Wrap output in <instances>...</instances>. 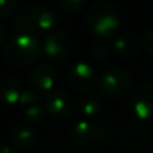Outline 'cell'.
<instances>
[{
	"label": "cell",
	"instance_id": "obj_1",
	"mask_svg": "<svg viewBox=\"0 0 153 153\" xmlns=\"http://www.w3.org/2000/svg\"><path fill=\"white\" fill-rule=\"evenodd\" d=\"M86 24L89 30L100 38H109L118 31L121 26L120 12L111 3L97 1L86 13Z\"/></svg>",
	"mask_w": 153,
	"mask_h": 153
},
{
	"label": "cell",
	"instance_id": "obj_2",
	"mask_svg": "<svg viewBox=\"0 0 153 153\" xmlns=\"http://www.w3.org/2000/svg\"><path fill=\"white\" fill-rule=\"evenodd\" d=\"M42 45L35 35L18 34L4 46V56L13 66H28L38 61Z\"/></svg>",
	"mask_w": 153,
	"mask_h": 153
},
{
	"label": "cell",
	"instance_id": "obj_3",
	"mask_svg": "<svg viewBox=\"0 0 153 153\" xmlns=\"http://www.w3.org/2000/svg\"><path fill=\"white\" fill-rule=\"evenodd\" d=\"M133 85V78L124 69H110L105 71L100 79V90L103 95L120 98L129 93Z\"/></svg>",
	"mask_w": 153,
	"mask_h": 153
},
{
	"label": "cell",
	"instance_id": "obj_4",
	"mask_svg": "<svg viewBox=\"0 0 153 153\" xmlns=\"http://www.w3.org/2000/svg\"><path fill=\"white\" fill-rule=\"evenodd\" d=\"M70 136L76 144L103 141L111 136V125L106 121H78L71 128Z\"/></svg>",
	"mask_w": 153,
	"mask_h": 153
},
{
	"label": "cell",
	"instance_id": "obj_5",
	"mask_svg": "<svg viewBox=\"0 0 153 153\" xmlns=\"http://www.w3.org/2000/svg\"><path fill=\"white\" fill-rule=\"evenodd\" d=\"M45 108L48 114L58 120H69L74 114L75 102L73 97L65 90H54L47 94Z\"/></svg>",
	"mask_w": 153,
	"mask_h": 153
},
{
	"label": "cell",
	"instance_id": "obj_6",
	"mask_svg": "<svg viewBox=\"0 0 153 153\" xmlns=\"http://www.w3.org/2000/svg\"><path fill=\"white\" fill-rule=\"evenodd\" d=\"M132 109L143 121L153 122V79L143 83L132 95Z\"/></svg>",
	"mask_w": 153,
	"mask_h": 153
},
{
	"label": "cell",
	"instance_id": "obj_7",
	"mask_svg": "<svg viewBox=\"0 0 153 153\" xmlns=\"http://www.w3.org/2000/svg\"><path fill=\"white\" fill-rule=\"evenodd\" d=\"M67 81H69L70 86L75 89L76 91L87 93L97 83V73L89 63L76 62L69 67Z\"/></svg>",
	"mask_w": 153,
	"mask_h": 153
},
{
	"label": "cell",
	"instance_id": "obj_8",
	"mask_svg": "<svg viewBox=\"0 0 153 153\" xmlns=\"http://www.w3.org/2000/svg\"><path fill=\"white\" fill-rule=\"evenodd\" d=\"M42 50L48 58L55 61H65L69 58L71 43L63 31H53L46 36L45 42L42 43Z\"/></svg>",
	"mask_w": 153,
	"mask_h": 153
},
{
	"label": "cell",
	"instance_id": "obj_9",
	"mask_svg": "<svg viewBox=\"0 0 153 153\" xmlns=\"http://www.w3.org/2000/svg\"><path fill=\"white\" fill-rule=\"evenodd\" d=\"M55 69L53 65L39 63L32 69L30 74V85L36 91H50L55 85Z\"/></svg>",
	"mask_w": 153,
	"mask_h": 153
},
{
	"label": "cell",
	"instance_id": "obj_10",
	"mask_svg": "<svg viewBox=\"0 0 153 153\" xmlns=\"http://www.w3.org/2000/svg\"><path fill=\"white\" fill-rule=\"evenodd\" d=\"M143 47V40L133 32H122L114 39L113 50L122 58H130L138 54Z\"/></svg>",
	"mask_w": 153,
	"mask_h": 153
},
{
	"label": "cell",
	"instance_id": "obj_11",
	"mask_svg": "<svg viewBox=\"0 0 153 153\" xmlns=\"http://www.w3.org/2000/svg\"><path fill=\"white\" fill-rule=\"evenodd\" d=\"M39 141V133L31 125H18L11 132V143L19 149H30Z\"/></svg>",
	"mask_w": 153,
	"mask_h": 153
},
{
	"label": "cell",
	"instance_id": "obj_12",
	"mask_svg": "<svg viewBox=\"0 0 153 153\" xmlns=\"http://www.w3.org/2000/svg\"><path fill=\"white\" fill-rule=\"evenodd\" d=\"M31 12L38 32L53 30L54 24H55V13L48 5L43 4V3H35L31 5Z\"/></svg>",
	"mask_w": 153,
	"mask_h": 153
},
{
	"label": "cell",
	"instance_id": "obj_13",
	"mask_svg": "<svg viewBox=\"0 0 153 153\" xmlns=\"http://www.w3.org/2000/svg\"><path fill=\"white\" fill-rule=\"evenodd\" d=\"M23 93L22 83L16 78H4L0 81V100L7 105H18Z\"/></svg>",
	"mask_w": 153,
	"mask_h": 153
},
{
	"label": "cell",
	"instance_id": "obj_14",
	"mask_svg": "<svg viewBox=\"0 0 153 153\" xmlns=\"http://www.w3.org/2000/svg\"><path fill=\"white\" fill-rule=\"evenodd\" d=\"M13 28H15V31L18 34H28V35L38 34L34 19H32L31 5H22L16 11L15 16H13Z\"/></svg>",
	"mask_w": 153,
	"mask_h": 153
},
{
	"label": "cell",
	"instance_id": "obj_15",
	"mask_svg": "<svg viewBox=\"0 0 153 153\" xmlns=\"http://www.w3.org/2000/svg\"><path fill=\"white\" fill-rule=\"evenodd\" d=\"M78 110L86 117H94L102 110V98L94 93H85L78 100Z\"/></svg>",
	"mask_w": 153,
	"mask_h": 153
},
{
	"label": "cell",
	"instance_id": "obj_16",
	"mask_svg": "<svg viewBox=\"0 0 153 153\" xmlns=\"http://www.w3.org/2000/svg\"><path fill=\"white\" fill-rule=\"evenodd\" d=\"M58 4L63 12L69 15H76L86 5V0H58Z\"/></svg>",
	"mask_w": 153,
	"mask_h": 153
},
{
	"label": "cell",
	"instance_id": "obj_17",
	"mask_svg": "<svg viewBox=\"0 0 153 153\" xmlns=\"http://www.w3.org/2000/svg\"><path fill=\"white\" fill-rule=\"evenodd\" d=\"M109 51H110V47L106 42L103 40H97L91 45L90 47V53H91V56L97 61H103L105 58L109 56Z\"/></svg>",
	"mask_w": 153,
	"mask_h": 153
},
{
	"label": "cell",
	"instance_id": "obj_18",
	"mask_svg": "<svg viewBox=\"0 0 153 153\" xmlns=\"http://www.w3.org/2000/svg\"><path fill=\"white\" fill-rule=\"evenodd\" d=\"M45 111H46V108L38 102L31 106L24 108V116H26V118L30 120V121H39V120L43 118Z\"/></svg>",
	"mask_w": 153,
	"mask_h": 153
},
{
	"label": "cell",
	"instance_id": "obj_19",
	"mask_svg": "<svg viewBox=\"0 0 153 153\" xmlns=\"http://www.w3.org/2000/svg\"><path fill=\"white\" fill-rule=\"evenodd\" d=\"M39 102V94H38L36 90L34 89H23V93L20 95V101H19V105L22 108H27V106H31L34 103Z\"/></svg>",
	"mask_w": 153,
	"mask_h": 153
},
{
	"label": "cell",
	"instance_id": "obj_20",
	"mask_svg": "<svg viewBox=\"0 0 153 153\" xmlns=\"http://www.w3.org/2000/svg\"><path fill=\"white\" fill-rule=\"evenodd\" d=\"M16 8V0H0V19L10 16Z\"/></svg>",
	"mask_w": 153,
	"mask_h": 153
},
{
	"label": "cell",
	"instance_id": "obj_21",
	"mask_svg": "<svg viewBox=\"0 0 153 153\" xmlns=\"http://www.w3.org/2000/svg\"><path fill=\"white\" fill-rule=\"evenodd\" d=\"M143 45H144V47H145L146 53L151 56H153V28L148 30V31L145 32V35H144V38H143Z\"/></svg>",
	"mask_w": 153,
	"mask_h": 153
},
{
	"label": "cell",
	"instance_id": "obj_22",
	"mask_svg": "<svg viewBox=\"0 0 153 153\" xmlns=\"http://www.w3.org/2000/svg\"><path fill=\"white\" fill-rule=\"evenodd\" d=\"M0 153H15V152H13L7 144L0 143Z\"/></svg>",
	"mask_w": 153,
	"mask_h": 153
},
{
	"label": "cell",
	"instance_id": "obj_23",
	"mask_svg": "<svg viewBox=\"0 0 153 153\" xmlns=\"http://www.w3.org/2000/svg\"><path fill=\"white\" fill-rule=\"evenodd\" d=\"M4 39H5V31H4V28H3V26L0 24V46L3 45Z\"/></svg>",
	"mask_w": 153,
	"mask_h": 153
}]
</instances>
